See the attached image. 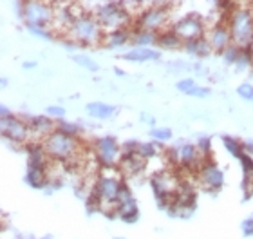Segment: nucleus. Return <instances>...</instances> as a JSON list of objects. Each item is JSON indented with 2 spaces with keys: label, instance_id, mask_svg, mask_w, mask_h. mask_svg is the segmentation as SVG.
<instances>
[{
  "label": "nucleus",
  "instance_id": "nucleus-8",
  "mask_svg": "<svg viewBox=\"0 0 253 239\" xmlns=\"http://www.w3.org/2000/svg\"><path fill=\"white\" fill-rule=\"evenodd\" d=\"M96 150V159L101 163V167H118L122 161L123 150L120 149V145L116 143V140L111 136L100 138L94 143Z\"/></svg>",
  "mask_w": 253,
  "mask_h": 239
},
{
  "label": "nucleus",
  "instance_id": "nucleus-11",
  "mask_svg": "<svg viewBox=\"0 0 253 239\" xmlns=\"http://www.w3.org/2000/svg\"><path fill=\"white\" fill-rule=\"evenodd\" d=\"M197 180L201 185L208 189V191H219L222 187V172L217 169L215 165L206 161L199 170H197Z\"/></svg>",
  "mask_w": 253,
  "mask_h": 239
},
{
  "label": "nucleus",
  "instance_id": "nucleus-6",
  "mask_svg": "<svg viewBox=\"0 0 253 239\" xmlns=\"http://www.w3.org/2000/svg\"><path fill=\"white\" fill-rule=\"evenodd\" d=\"M169 5L167 4H156L150 5L147 9H143L139 16L136 18V29H147V31H163L169 24Z\"/></svg>",
  "mask_w": 253,
  "mask_h": 239
},
{
  "label": "nucleus",
  "instance_id": "nucleus-13",
  "mask_svg": "<svg viewBox=\"0 0 253 239\" xmlns=\"http://www.w3.org/2000/svg\"><path fill=\"white\" fill-rule=\"evenodd\" d=\"M156 46H161L163 49H179L185 48V42L174 31V27H167V29L158 33V44Z\"/></svg>",
  "mask_w": 253,
  "mask_h": 239
},
{
  "label": "nucleus",
  "instance_id": "nucleus-19",
  "mask_svg": "<svg viewBox=\"0 0 253 239\" xmlns=\"http://www.w3.org/2000/svg\"><path fill=\"white\" fill-rule=\"evenodd\" d=\"M87 111L92 118H100V120H107L111 118L114 112H116V107L114 105H107V103H100V101H94V103H89L87 105Z\"/></svg>",
  "mask_w": 253,
  "mask_h": 239
},
{
  "label": "nucleus",
  "instance_id": "nucleus-2",
  "mask_svg": "<svg viewBox=\"0 0 253 239\" xmlns=\"http://www.w3.org/2000/svg\"><path fill=\"white\" fill-rule=\"evenodd\" d=\"M65 33L71 42L84 46V48H92V46L103 44V37H105V29L101 27L98 18L89 13L76 16Z\"/></svg>",
  "mask_w": 253,
  "mask_h": 239
},
{
  "label": "nucleus",
  "instance_id": "nucleus-24",
  "mask_svg": "<svg viewBox=\"0 0 253 239\" xmlns=\"http://www.w3.org/2000/svg\"><path fill=\"white\" fill-rule=\"evenodd\" d=\"M150 134H152V138L159 140V142H167V140L172 138V131L170 129H154Z\"/></svg>",
  "mask_w": 253,
  "mask_h": 239
},
{
  "label": "nucleus",
  "instance_id": "nucleus-23",
  "mask_svg": "<svg viewBox=\"0 0 253 239\" xmlns=\"http://www.w3.org/2000/svg\"><path fill=\"white\" fill-rule=\"evenodd\" d=\"M158 147L159 145H152V143H137V152L148 159V158H152V156H156Z\"/></svg>",
  "mask_w": 253,
  "mask_h": 239
},
{
  "label": "nucleus",
  "instance_id": "nucleus-5",
  "mask_svg": "<svg viewBox=\"0 0 253 239\" xmlns=\"http://www.w3.org/2000/svg\"><path fill=\"white\" fill-rule=\"evenodd\" d=\"M24 18L31 29L53 31L54 5L49 4V0H26L24 2Z\"/></svg>",
  "mask_w": 253,
  "mask_h": 239
},
{
  "label": "nucleus",
  "instance_id": "nucleus-1",
  "mask_svg": "<svg viewBox=\"0 0 253 239\" xmlns=\"http://www.w3.org/2000/svg\"><path fill=\"white\" fill-rule=\"evenodd\" d=\"M43 149L49 154V158L63 161L67 167H74L80 163V156H82V147L80 142L74 134H69L62 129H56L51 133L47 138L42 142Z\"/></svg>",
  "mask_w": 253,
  "mask_h": 239
},
{
  "label": "nucleus",
  "instance_id": "nucleus-4",
  "mask_svg": "<svg viewBox=\"0 0 253 239\" xmlns=\"http://www.w3.org/2000/svg\"><path fill=\"white\" fill-rule=\"evenodd\" d=\"M94 16L98 18L101 27L105 29V33L116 31V29H126L132 22L130 13L125 5L120 4V2H111V0L98 5L94 11Z\"/></svg>",
  "mask_w": 253,
  "mask_h": 239
},
{
  "label": "nucleus",
  "instance_id": "nucleus-17",
  "mask_svg": "<svg viewBox=\"0 0 253 239\" xmlns=\"http://www.w3.org/2000/svg\"><path fill=\"white\" fill-rule=\"evenodd\" d=\"M130 42L134 44V46H139V48H147V46L158 44V33L147 31V29H134V31H132Z\"/></svg>",
  "mask_w": 253,
  "mask_h": 239
},
{
  "label": "nucleus",
  "instance_id": "nucleus-3",
  "mask_svg": "<svg viewBox=\"0 0 253 239\" xmlns=\"http://www.w3.org/2000/svg\"><path fill=\"white\" fill-rule=\"evenodd\" d=\"M226 24L232 33V44L239 49L253 48V9L248 5H235L230 9Z\"/></svg>",
  "mask_w": 253,
  "mask_h": 239
},
{
  "label": "nucleus",
  "instance_id": "nucleus-22",
  "mask_svg": "<svg viewBox=\"0 0 253 239\" xmlns=\"http://www.w3.org/2000/svg\"><path fill=\"white\" fill-rule=\"evenodd\" d=\"M222 142H224V145H226V149L232 152L233 156H237V158H241V156L244 154V145H241L239 142H235L233 138H222Z\"/></svg>",
  "mask_w": 253,
  "mask_h": 239
},
{
  "label": "nucleus",
  "instance_id": "nucleus-27",
  "mask_svg": "<svg viewBox=\"0 0 253 239\" xmlns=\"http://www.w3.org/2000/svg\"><path fill=\"white\" fill-rule=\"evenodd\" d=\"M186 95L190 96H195V98H205V96L210 95V89H206V87H197V85H194L192 89L186 93Z\"/></svg>",
  "mask_w": 253,
  "mask_h": 239
},
{
  "label": "nucleus",
  "instance_id": "nucleus-18",
  "mask_svg": "<svg viewBox=\"0 0 253 239\" xmlns=\"http://www.w3.org/2000/svg\"><path fill=\"white\" fill-rule=\"evenodd\" d=\"M137 214H139V210H137V205L134 199H125V201L120 203V207H118V216L123 219V221H128V223H132V221H136L137 219Z\"/></svg>",
  "mask_w": 253,
  "mask_h": 239
},
{
  "label": "nucleus",
  "instance_id": "nucleus-28",
  "mask_svg": "<svg viewBox=\"0 0 253 239\" xmlns=\"http://www.w3.org/2000/svg\"><path fill=\"white\" fill-rule=\"evenodd\" d=\"M47 114L51 118H56V120H60V118L65 116V109H63V107H58V105H51L47 109Z\"/></svg>",
  "mask_w": 253,
  "mask_h": 239
},
{
  "label": "nucleus",
  "instance_id": "nucleus-10",
  "mask_svg": "<svg viewBox=\"0 0 253 239\" xmlns=\"http://www.w3.org/2000/svg\"><path fill=\"white\" fill-rule=\"evenodd\" d=\"M205 37L210 42L211 49L217 51V53H224L232 46V33H230V27H228L226 22H221V24L213 26L211 29H208Z\"/></svg>",
  "mask_w": 253,
  "mask_h": 239
},
{
  "label": "nucleus",
  "instance_id": "nucleus-26",
  "mask_svg": "<svg viewBox=\"0 0 253 239\" xmlns=\"http://www.w3.org/2000/svg\"><path fill=\"white\" fill-rule=\"evenodd\" d=\"M239 159H241V165H243L244 172H246V174H252L253 172V158L252 156H248L246 152H244Z\"/></svg>",
  "mask_w": 253,
  "mask_h": 239
},
{
  "label": "nucleus",
  "instance_id": "nucleus-9",
  "mask_svg": "<svg viewBox=\"0 0 253 239\" xmlns=\"http://www.w3.org/2000/svg\"><path fill=\"white\" fill-rule=\"evenodd\" d=\"M174 31L181 37L183 42H188V40H195V38H201L206 35V27L203 24L197 15H188L183 16L181 20H177L174 24Z\"/></svg>",
  "mask_w": 253,
  "mask_h": 239
},
{
  "label": "nucleus",
  "instance_id": "nucleus-21",
  "mask_svg": "<svg viewBox=\"0 0 253 239\" xmlns=\"http://www.w3.org/2000/svg\"><path fill=\"white\" fill-rule=\"evenodd\" d=\"M73 60L76 62L78 65H82L84 69H89V71H98L100 67H98V64H96L94 60H90L89 56H84V54H74Z\"/></svg>",
  "mask_w": 253,
  "mask_h": 239
},
{
  "label": "nucleus",
  "instance_id": "nucleus-14",
  "mask_svg": "<svg viewBox=\"0 0 253 239\" xmlns=\"http://www.w3.org/2000/svg\"><path fill=\"white\" fill-rule=\"evenodd\" d=\"M132 40V31L130 27L126 29H116V31H107L103 37V46L107 48H122L126 42Z\"/></svg>",
  "mask_w": 253,
  "mask_h": 239
},
{
  "label": "nucleus",
  "instance_id": "nucleus-15",
  "mask_svg": "<svg viewBox=\"0 0 253 239\" xmlns=\"http://www.w3.org/2000/svg\"><path fill=\"white\" fill-rule=\"evenodd\" d=\"M158 58H159V53L156 49H150V48H136L123 54V60H128V62H148V60H158Z\"/></svg>",
  "mask_w": 253,
  "mask_h": 239
},
{
  "label": "nucleus",
  "instance_id": "nucleus-20",
  "mask_svg": "<svg viewBox=\"0 0 253 239\" xmlns=\"http://www.w3.org/2000/svg\"><path fill=\"white\" fill-rule=\"evenodd\" d=\"M45 181L47 180V170L45 169H40V167H29L27 170V183L35 189H40V187L45 185Z\"/></svg>",
  "mask_w": 253,
  "mask_h": 239
},
{
  "label": "nucleus",
  "instance_id": "nucleus-16",
  "mask_svg": "<svg viewBox=\"0 0 253 239\" xmlns=\"http://www.w3.org/2000/svg\"><path fill=\"white\" fill-rule=\"evenodd\" d=\"M185 49L190 54H195V56H208V54L213 51L210 42L206 40V37H201V38H195V40L185 42Z\"/></svg>",
  "mask_w": 253,
  "mask_h": 239
},
{
  "label": "nucleus",
  "instance_id": "nucleus-12",
  "mask_svg": "<svg viewBox=\"0 0 253 239\" xmlns=\"http://www.w3.org/2000/svg\"><path fill=\"white\" fill-rule=\"evenodd\" d=\"M54 118H31V120H27L29 123V129H31V134L35 138H40V140H45L51 133L56 131V125L53 122Z\"/></svg>",
  "mask_w": 253,
  "mask_h": 239
},
{
  "label": "nucleus",
  "instance_id": "nucleus-29",
  "mask_svg": "<svg viewBox=\"0 0 253 239\" xmlns=\"http://www.w3.org/2000/svg\"><path fill=\"white\" fill-rule=\"evenodd\" d=\"M194 85H195L194 80H181V82H177V89H179L181 93H188Z\"/></svg>",
  "mask_w": 253,
  "mask_h": 239
},
{
  "label": "nucleus",
  "instance_id": "nucleus-25",
  "mask_svg": "<svg viewBox=\"0 0 253 239\" xmlns=\"http://www.w3.org/2000/svg\"><path fill=\"white\" fill-rule=\"evenodd\" d=\"M237 93H239V96H243L244 100H253V85L243 84L237 89Z\"/></svg>",
  "mask_w": 253,
  "mask_h": 239
},
{
  "label": "nucleus",
  "instance_id": "nucleus-7",
  "mask_svg": "<svg viewBox=\"0 0 253 239\" xmlns=\"http://www.w3.org/2000/svg\"><path fill=\"white\" fill-rule=\"evenodd\" d=\"M2 134H4L5 140H11L15 143H24L33 136L29 123L26 120L7 114L5 107L2 109Z\"/></svg>",
  "mask_w": 253,
  "mask_h": 239
},
{
  "label": "nucleus",
  "instance_id": "nucleus-31",
  "mask_svg": "<svg viewBox=\"0 0 253 239\" xmlns=\"http://www.w3.org/2000/svg\"><path fill=\"white\" fill-rule=\"evenodd\" d=\"M35 62H26V64H24V69H31V67H35Z\"/></svg>",
  "mask_w": 253,
  "mask_h": 239
},
{
  "label": "nucleus",
  "instance_id": "nucleus-30",
  "mask_svg": "<svg viewBox=\"0 0 253 239\" xmlns=\"http://www.w3.org/2000/svg\"><path fill=\"white\" fill-rule=\"evenodd\" d=\"M243 230L246 236H252L253 234V219H248V221H244L243 223Z\"/></svg>",
  "mask_w": 253,
  "mask_h": 239
}]
</instances>
